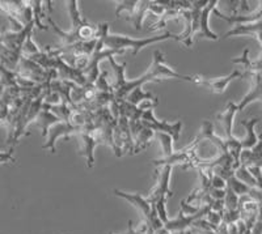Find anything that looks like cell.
<instances>
[{
  "label": "cell",
  "mask_w": 262,
  "mask_h": 234,
  "mask_svg": "<svg viewBox=\"0 0 262 234\" xmlns=\"http://www.w3.org/2000/svg\"><path fill=\"white\" fill-rule=\"evenodd\" d=\"M167 39H174L179 41V36L177 34H172L169 32H165L164 34L158 37H149V38H133L130 36H122V34H109L107 33L105 37L104 46L107 50H116V51H123L131 50L133 55H137L142 49L147 48L149 44H154L156 42L167 41Z\"/></svg>",
  "instance_id": "obj_1"
},
{
  "label": "cell",
  "mask_w": 262,
  "mask_h": 234,
  "mask_svg": "<svg viewBox=\"0 0 262 234\" xmlns=\"http://www.w3.org/2000/svg\"><path fill=\"white\" fill-rule=\"evenodd\" d=\"M172 166H163L160 175H159V181L156 187L151 191L148 199V202L151 203L156 209L159 219L161 220L163 225L168 221L167 216V208H165V203H167L168 196H172L173 193L169 191V181L170 175H172Z\"/></svg>",
  "instance_id": "obj_2"
},
{
  "label": "cell",
  "mask_w": 262,
  "mask_h": 234,
  "mask_svg": "<svg viewBox=\"0 0 262 234\" xmlns=\"http://www.w3.org/2000/svg\"><path fill=\"white\" fill-rule=\"evenodd\" d=\"M165 79H179V80L191 81V76L181 75L174 71L172 67L167 64L164 54L161 51L155 50L154 51V60H152L151 67L147 69L143 76L139 77V80L142 81V84H146L148 81H160L165 80Z\"/></svg>",
  "instance_id": "obj_3"
},
{
  "label": "cell",
  "mask_w": 262,
  "mask_h": 234,
  "mask_svg": "<svg viewBox=\"0 0 262 234\" xmlns=\"http://www.w3.org/2000/svg\"><path fill=\"white\" fill-rule=\"evenodd\" d=\"M142 125L143 127L149 128L154 132H163L169 135L173 139V143L179 142L180 139V132H181L182 128V122H176V123H168L165 121H159L154 115V109L144 110L143 114H142Z\"/></svg>",
  "instance_id": "obj_4"
},
{
  "label": "cell",
  "mask_w": 262,
  "mask_h": 234,
  "mask_svg": "<svg viewBox=\"0 0 262 234\" xmlns=\"http://www.w3.org/2000/svg\"><path fill=\"white\" fill-rule=\"evenodd\" d=\"M238 77H244V74L237 69L232 72V74L227 75L224 77H203V76H191V83L196 84L200 86H205L207 88L211 93L215 95H223L226 92L227 86L229 85V83Z\"/></svg>",
  "instance_id": "obj_5"
},
{
  "label": "cell",
  "mask_w": 262,
  "mask_h": 234,
  "mask_svg": "<svg viewBox=\"0 0 262 234\" xmlns=\"http://www.w3.org/2000/svg\"><path fill=\"white\" fill-rule=\"evenodd\" d=\"M83 127H76V126L70 125L69 122H59L57 125H53L48 131V143L42 147L43 149H49L51 153H55V143L59 137H70V135L80 133Z\"/></svg>",
  "instance_id": "obj_6"
},
{
  "label": "cell",
  "mask_w": 262,
  "mask_h": 234,
  "mask_svg": "<svg viewBox=\"0 0 262 234\" xmlns=\"http://www.w3.org/2000/svg\"><path fill=\"white\" fill-rule=\"evenodd\" d=\"M217 2L216 0H212V2H209V4L202 9V12H201L200 16V25H198V32L194 37L195 38H207V39H212V41H217L219 39V36L212 33L210 30L209 27V17L210 13L212 12V9L216 8Z\"/></svg>",
  "instance_id": "obj_7"
},
{
  "label": "cell",
  "mask_w": 262,
  "mask_h": 234,
  "mask_svg": "<svg viewBox=\"0 0 262 234\" xmlns=\"http://www.w3.org/2000/svg\"><path fill=\"white\" fill-rule=\"evenodd\" d=\"M261 32H262V21H254V22H248V24H240L235 25L233 29L228 30L224 34V38L232 36H253L254 38L258 41L259 46H262V39H261Z\"/></svg>",
  "instance_id": "obj_8"
},
{
  "label": "cell",
  "mask_w": 262,
  "mask_h": 234,
  "mask_svg": "<svg viewBox=\"0 0 262 234\" xmlns=\"http://www.w3.org/2000/svg\"><path fill=\"white\" fill-rule=\"evenodd\" d=\"M249 79L252 80V88H250V90L248 92V95L243 98L242 102H240L238 105H236V106H237V111H243V110H244L249 104H252V102H254V101H259V100H261V96H262V93H261V88H262L261 72L252 75Z\"/></svg>",
  "instance_id": "obj_9"
},
{
  "label": "cell",
  "mask_w": 262,
  "mask_h": 234,
  "mask_svg": "<svg viewBox=\"0 0 262 234\" xmlns=\"http://www.w3.org/2000/svg\"><path fill=\"white\" fill-rule=\"evenodd\" d=\"M212 13H214L216 17L222 18V20H224L226 22H228V24H231V25H233V27H235V25H240V24H243V22L248 24V22H254V21L261 20V17H262V6H261V3H259L258 9H257L253 15H250V16H237V15L228 16V15H224V13L219 12L216 8L212 9Z\"/></svg>",
  "instance_id": "obj_10"
},
{
  "label": "cell",
  "mask_w": 262,
  "mask_h": 234,
  "mask_svg": "<svg viewBox=\"0 0 262 234\" xmlns=\"http://www.w3.org/2000/svg\"><path fill=\"white\" fill-rule=\"evenodd\" d=\"M236 111H237V106H236L235 102H228L226 109H224L222 113H219L216 115V119H219V122H221L222 125H223L227 140L231 139V137H233L232 123H233V118H235Z\"/></svg>",
  "instance_id": "obj_11"
},
{
  "label": "cell",
  "mask_w": 262,
  "mask_h": 234,
  "mask_svg": "<svg viewBox=\"0 0 262 234\" xmlns=\"http://www.w3.org/2000/svg\"><path fill=\"white\" fill-rule=\"evenodd\" d=\"M34 122H36L38 126H41L42 131H43V132H42V136L46 137L48 136L49 128H50L53 125H57V123L62 122V119H60L59 116L55 115V114L51 113V111H49V110L45 109V107H42L39 114L37 115V118L34 119Z\"/></svg>",
  "instance_id": "obj_12"
},
{
  "label": "cell",
  "mask_w": 262,
  "mask_h": 234,
  "mask_svg": "<svg viewBox=\"0 0 262 234\" xmlns=\"http://www.w3.org/2000/svg\"><path fill=\"white\" fill-rule=\"evenodd\" d=\"M259 118L250 119V121H243L242 125L244 126L245 130H247V136L244 140H242V147L243 149H252L258 144V137L256 135V131H254V126L258 123Z\"/></svg>",
  "instance_id": "obj_13"
},
{
  "label": "cell",
  "mask_w": 262,
  "mask_h": 234,
  "mask_svg": "<svg viewBox=\"0 0 262 234\" xmlns=\"http://www.w3.org/2000/svg\"><path fill=\"white\" fill-rule=\"evenodd\" d=\"M238 162L243 166H253L261 165V146L259 143L252 149H243L238 157Z\"/></svg>",
  "instance_id": "obj_14"
},
{
  "label": "cell",
  "mask_w": 262,
  "mask_h": 234,
  "mask_svg": "<svg viewBox=\"0 0 262 234\" xmlns=\"http://www.w3.org/2000/svg\"><path fill=\"white\" fill-rule=\"evenodd\" d=\"M67 4H69V13H70V18H71V30H70V32L76 33L81 25L85 24L86 20L81 16L80 9H79V6H78L79 3L76 2V0H70Z\"/></svg>",
  "instance_id": "obj_15"
},
{
  "label": "cell",
  "mask_w": 262,
  "mask_h": 234,
  "mask_svg": "<svg viewBox=\"0 0 262 234\" xmlns=\"http://www.w3.org/2000/svg\"><path fill=\"white\" fill-rule=\"evenodd\" d=\"M148 100H156V97H154L149 92H144L143 89H142V86H137V88L133 89V90L126 96L125 101L128 102L130 105L137 106V105H140V102L148 101Z\"/></svg>",
  "instance_id": "obj_16"
},
{
  "label": "cell",
  "mask_w": 262,
  "mask_h": 234,
  "mask_svg": "<svg viewBox=\"0 0 262 234\" xmlns=\"http://www.w3.org/2000/svg\"><path fill=\"white\" fill-rule=\"evenodd\" d=\"M149 6H151V2H138L134 15L128 18V20L133 21V25H134L135 29H142V24H143L144 17H146V13L148 12Z\"/></svg>",
  "instance_id": "obj_17"
},
{
  "label": "cell",
  "mask_w": 262,
  "mask_h": 234,
  "mask_svg": "<svg viewBox=\"0 0 262 234\" xmlns=\"http://www.w3.org/2000/svg\"><path fill=\"white\" fill-rule=\"evenodd\" d=\"M154 135H155V132L149 130V128L144 127L143 130L140 131L139 135L134 139V149H133V153H139L140 151L146 149L148 147L151 139L154 137Z\"/></svg>",
  "instance_id": "obj_18"
},
{
  "label": "cell",
  "mask_w": 262,
  "mask_h": 234,
  "mask_svg": "<svg viewBox=\"0 0 262 234\" xmlns=\"http://www.w3.org/2000/svg\"><path fill=\"white\" fill-rule=\"evenodd\" d=\"M30 8H32V15H33V24H36L38 29L41 30H48V27L42 24V17H46L45 12H43V6L42 2H29Z\"/></svg>",
  "instance_id": "obj_19"
},
{
  "label": "cell",
  "mask_w": 262,
  "mask_h": 234,
  "mask_svg": "<svg viewBox=\"0 0 262 234\" xmlns=\"http://www.w3.org/2000/svg\"><path fill=\"white\" fill-rule=\"evenodd\" d=\"M233 174H235V177L237 178L238 181L243 182V183L247 184V186L254 187V189H261V183H258V182L250 175V173L248 172V169L245 166H238L237 169H236V173H233Z\"/></svg>",
  "instance_id": "obj_20"
},
{
  "label": "cell",
  "mask_w": 262,
  "mask_h": 234,
  "mask_svg": "<svg viewBox=\"0 0 262 234\" xmlns=\"http://www.w3.org/2000/svg\"><path fill=\"white\" fill-rule=\"evenodd\" d=\"M154 136L160 142L161 144V148H163V158H167L169 157L170 154L173 153V139L167 135V133H163V132H155Z\"/></svg>",
  "instance_id": "obj_21"
},
{
  "label": "cell",
  "mask_w": 262,
  "mask_h": 234,
  "mask_svg": "<svg viewBox=\"0 0 262 234\" xmlns=\"http://www.w3.org/2000/svg\"><path fill=\"white\" fill-rule=\"evenodd\" d=\"M117 4H118V6H117L116 8V17H119L122 12H127L128 18H130L131 16L134 15L135 8H137L138 6V2L137 0H133V2H130V0H122V2H118Z\"/></svg>",
  "instance_id": "obj_22"
},
{
  "label": "cell",
  "mask_w": 262,
  "mask_h": 234,
  "mask_svg": "<svg viewBox=\"0 0 262 234\" xmlns=\"http://www.w3.org/2000/svg\"><path fill=\"white\" fill-rule=\"evenodd\" d=\"M123 234H148V233H144V231H135L133 229V221H128V231L127 233H123Z\"/></svg>",
  "instance_id": "obj_23"
},
{
  "label": "cell",
  "mask_w": 262,
  "mask_h": 234,
  "mask_svg": "<svg viewBox=\"0 0 262 234\" xmlns=\"http://www.w3.org/2000/svg\"><path fill=\"white\" fill-rule=\"evenodd\" d=\"M182 234H191V231L190 230H186V231H181Z\"/></svg>",
  "instance_id": "obj_24"
}]
</instances>
